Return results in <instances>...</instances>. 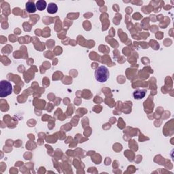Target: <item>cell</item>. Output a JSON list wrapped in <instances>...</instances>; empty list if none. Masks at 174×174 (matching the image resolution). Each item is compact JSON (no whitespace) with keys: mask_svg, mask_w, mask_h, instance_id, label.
I'll use <instances>...</instances> for the list:
<instances>
[{"mask_svg":"<svg viewBox=\"0 0 174 174\" xmlns=\"http://www.w3.org/2000/svg\"><path fill=\"white\" fill-rule=\"evenodd\" d=\"M110 72L107 67L104 65H101L98 67L97 69L95 72V77L96 80L99 82H105L109 79Z\"/></svg>","mask_w":174,"mask_h":174,"instance_id":"1","label":"cell"},{"mask_svg":"<svg viewBox=\"0 0 174 174\" xmlns=\"http://www.w3.org/2000/svg\"><path fill=\"white\" fill-rule=\"evenodd\" d=\"M12 92V86L7 80H1L0 82V97H6Z\"/></svg>","mask_w":174,"mask_h":174,"instance_id":"2","label":"cell"},{"mask_svg":"<svg viewBox=\"0 0 174 174\" xmlns=\"http://www.w3.org/2000/svg\"><path fill=\"white\" fill-rule=\"evenodd\" d=\"M25 8H26V10L27 11V12L30 13V14L35 13L36 12V10H37L36 5L35 4L34 1H28L27 3L26 4Z\"/></svg>","mask_w":174,"mask_h":174,"instance_id":"3","label":"cell"},{"mask_svg":"<svg viewBox=\"0 0 174 174\" xmlns=\"http://www.w3.org/2000/svg\"><path fill=\"white\" fill-rule=\"evenodd\" d=\"M146 91L143 89H137L133 92V97L135 100H141L146 95Z\"/></svg>","mask_w":174,"mask_h":174,"instance_id":"4","label":"cell"},{"mask_svg":"<svg viewBox=\"0 0 174 174\" xmlns=\"http://www.w3.org/2000/svg\"><path fill=\"white\" fill-rule=\"evenodd\" d=\"M57 10H58V7L54 3H50L48 6L47 11L50 14H54L57 12Z\"/></svg>","mask_w":174,"mask_h":174,"instance_id":"5","label":"cell"},{"mask_svg":"<svg viewBox=\"0 0 174 174\" xmlns=\"http://www.w3.org/2000/svg\"><path fill=\"white\" fill-rule=\"evenodd\" d=\"M36 5L37 9L42 11L46 9L47 4H46V2L45 1H44V0H39V1H37L36 2Z\"/></svg>","mask_w":174,"mask_h":174,"instance_id":"6","label":"cell"}]
</instances>
